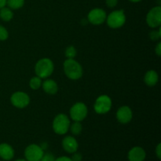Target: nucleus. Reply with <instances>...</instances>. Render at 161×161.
Returning a JSON list of instances; mask_svg holds the SVG:
<instances>
[{"label": "nucleus", "mask_w": 161, "mask_h": 161, "mask_svg": "<svg viewBox=\"0 0 161 161\" xmlns=\"http://www.w3.org/2000/svg\"><path fill=\"white\" fill-rule=\"evenodd\" d=\"M64 72L68 78L76 80L83 75V68L75 60L67 59L64 62Z\"/></svg>", "instance_id": "f257e3e1"}, {"label": "nucleus", "mask_w": 161, "mask_h": 161, "mask_svg": "<svg viewBox=\"0 0 161 161\" xmlns=\"http://www.w3.org/2000/svg\"><path fill=\"white\" fill-rule=\"evenodd\" d=\"M53 63L49 58L39 60L35 66V72L37 76L41 79L48 78L53 72Z\"/></svg>", "instance_id": "f03ea898"}, {"label": "nucleus", "mask_w": 161, "mask_h": 161, "mask_svg": "<svg viewBox=\"0 0 161 161\" xmlns=\"http://www.w3.org/2000/svg\"><path fill=\"white\" fill-rule=\"evenodd\" d=\"M70 120L65 114H58L53 121V130L60 135H65L70 127Z\"/></svg>", "instance_id": "7ed1b4c3"}, {"label": "nucleus", "mask_w": 161, "mask_h": 161, "mask_svg": "<svg viewBox=\"0 0 161 161\" xmlns=\"http://www.w3.org/2000/svg\"><path fill=\"white\" fill-rule=\"evenodd\" d=\"M107 25L111 28H121L126 22V16L123 9L113 11L106 17Z\"/></svg>", "instance_id": "20e7f679"}, {"label": "nucleus", "mask_w": 161, "mask_h": 161, "mask_svg": "<svg viewBox=\"0 0 161 161\" xmlns=\"http://www.w3.org/2000/svg\"><path fill=\"white\" fill-rule=\"evenodd\" d=\"M88 109L86 105L83 102H77L72 106L70 109V116L72 120L81 122L87 116Z\"/></svg>", "instance_id": "39448f33"}, {"label": "nucleus", "mask_w": 161, "mask_h": 161, "mask_svg": "<svg viewBox=\"0 0 161 161\" xmlns=\"http://www.w3.org/2000/svg\"><path fill=\"white\" fill-rule=\"evenodd\" d=\"M112 108V100L108 95H101L96 99L94 103V111L97 114H105Z\"/></svg>", "instance_id": "423d86ee"}, {"label": "nucleus", "mask_w": 161, "mask_h": 161, "mask_svg": "<svg viewBox=\"0 0 161 161\" xmlns=\"http://www.w3.org/2000/svg\"><path fill=\"white\" fill-rule=\"evenodd\" d=\"M43 154V149L36 144L29 145L25 150V157L27 161H40Z\"/></svg>", "instance_id": "0eeeda50"}, {"label": "nucleus", "mask_w": 161, "mask_h": 161, "mask_svg": "<svg viewBox=\"0 0 161 161\" xmlns=\"http://www.w3.org/2000/svg\"><path fill=\"white\" fill-rule=\"evenodd\" d=\"M146 23L150 28H156L161 25V7L160 6L152 8L146 15Z\"/></svg>", "instance_id": "6e6552de"}, {"label": "nucleus", "mask_w": 161, "mask_h": 161, "mask_svg": "<svg viewBox=\"0 0 161 161\" xmlns=\"http://www.w3.org/2000/svg\"><path fill=\"white\" fill-rule=\"evenodd\" d=\"M10 102L14 107L23 108L28 106L30 102V97L23 91H17L14 93L10 97Z\"/></svg>", "instance_id": "1a4fd4ad"}, {"label": "nucleus", "mask_w": 161, "mask_h": 161, "mask_svg": "<svg viewBox=\"0 0 161 161\" xmlns=\"http://www.w3.org/2000/svg\"><path fill=\"white\" fill-rule=\"evenodd\" d=\"M106 13L104 9L100 8H95L91 9L87 16L88 21L94 25H100L106 20Z\"/></svg>", "instance_id": "9d476101"}, {"label": "nucleus", "mask_w": 161, "mask_h": 161, "mask_svg": "<svg viewBox=\"0 0 161 161\" xmlns=\"http://www.w3.org/2000/svg\"><path fill=\"white\" fill-rule=\"evenodd\" d=\"M133 117V113L130 107L127 105L120 107L116 113V119L120 124H128Z\"/></svg>", "instance_id": "9b49d317"}, {"label": "nucleus", "mask_w": 161, "mask_h": 161, "mask_svg": "<svg viewBox=\"0 0 161 161\" xmlns=\"http://www.w3.org/2000/svg\"><path fill=\"white\" fill-rule=\"evenodd\" d=\"M146 151L139 146L132 148L128 153L127 158L129 161H144L146 159Z\"/></svg>", "instance_id": "f8f14e48"}, {"label": "nucleus", "mask_w": 161, "mask_h": 161, "mask_svg": "<svg viewBox=\"0 0 161 161\" xmlns=\"http://www.w3.org/2000/svg\"><path fill=\"white\" fill-rule=\"evenodd\" d=\"M62 146L64 150L69 153H74L79 147L78 142L74 137L66 136L62 140Z\"/></svg>", "instance_id": "ddd939ff"}, {"label": "nucleus", "mask_w": 161, "mask_h": 161, "mask_svg": "<svg viewBox=\"0 0 161 161\" xmlns=\"http://www.w3.org/2000/svg\"><path fill=\"white\" fill-rule=\"evenodd\" d=\"M14 157V150L7 143L0 144V157L5 160H10Z\"/></svg>", "instance_id": "4468645a"}, {"label": "nucleus", "mask_w": 161, "mask_h": 161, "mask_svg": "<svg viewBox=\"0 0 161 161\" xmlns=\"http://www.w3.org/2000/svg\"><path fill=\"white\" fill-rule=\"evenodd\" d=\"M159 75L157 72L154 70L148 71L144 77V81L146 84L149 86H153L158 83Z\"/></svg>", "instance_id": "2eb2a0df"}, {"label": "nucleus", "mask_w": 161, "mask_h": 161, "mask_svg": "<svg viewBox=\"0 0 161 161\" xmlns=\"http://www.w3.org/2000/svg\"><path fill=\"white\" fill-rule=\"evenodd\" d=\"M42 88H43L44 91L48 94H55L58 92V86L56 82L53 80H45L43 83H42Z\"/></svg>", "instance_id": "dca6fc26"}, {"label": "nucleus", "mask_w": 161, "mask_h": 161, "mask_svg": "<svg viewBox=\"0 0 161 161\" xmlns=\"http://www.w3.org/2000/svg\"><path fill=\"white\" fill-rule=\"evenodd\" d=\"M0 17L4 21H9L14 17V13L9 7H3L0 9Z\"/></svg>", "instance_id": "f3484780"}, {"label": "nucleus", "mask_w": 161, "mask_h": 161, "mask_svg": "<svg viewBox=\"0 0 161 161\" xmlns=\"http://www.w3.org/2000/svg\"><path fill=\"white\" fill-rule=\"evenodd\" d=\"M25 4V0H6V5L11 9H18Z\"/></svg>", "instance_id": "a211bd4d"}, {"label": "nucleus", "mask_w": 161, "mask_h": 161, "mask_svg": "<svg viewBox=\"0 0 161 161\" xmlns=\"http://www.w3.org/2000/svg\"><path fill=\"white\" fill-rule=\"evenodd\" d=\"M29 86L32 90H38L42 86V79L39 76H35L31 79L29 81Z\"/></svg>", "instance_id": "6ab92c4d"}, {"label": "nucleus", "mask_w": 161, "mask_h": 161, "mask_svg": "<svg viewBox=\"0 0 161 161\" xmlns=\"http://www.w3.org/2000/svg\"><path fill=\"white\" fill-rule=\"evenodd\" d=\"M70 130L71 132L74 135H79L83 130V127H82V124H80V122L78 121H74V123L72 124H70Z\"/></svg>", "instance_id": "aec40b11"}, {"label": "nucleus", "mask_w": 161, "mask_h": 161, "mask_svg": "<svg viewBox=\"0 0 161 161\" xmlns=\"http://www.w3.org/2000/svg\"><path fill=\"white\" fill-rule=\"evenodd\" d=\"M76 50L73 46H70V47H67L65 50V57L68 59H74L75 56H76Z\"/></svg>", "instance_id": "412c9836"}, {"label": "nucleus", "mask_w": 161, "mask_h": 161, "mask_svg": "<svg viewBox=\"0 0 161 161\" xmlns=\"http://www.w3.org/2000/svg\"><path fill=\"white\" fill-rule=\"evenodd\" d=\"M149 37L153 41H157L161 37L160 28L159 30H153L149 33Z\"/></svg>", "instance_id": "4be33fe9"}, {"label": "nucleus", "mask_w": 161, "mask_h": 161, "mask_svg": "<svg viewBox=\"0 0 161 161\" xmlns=\"http://www.w3.org/2000/svg\"><path fill=\"white\" fill-rule=\"evenodd\" d=\"M8 36H9V33H8L6 28L0 25V40H6L8 39Z\"/></svg>", "instance_id": "5701e85b"}, {"label": "nucleus", "mask_w": 161, "mask_h": 161, "mask_svg": "<svg viewBox=\"0 0 161 161\" xmlns=\"http://www.w3.org/2000/svg\"><path fill=\"white\" fill-rule=\"evenodd\" d=\"M55 157L53 155L50 153H44L43 156H42V159H41L40 161H54Z\"/></svg>", "instance_id": "b1692460"}, {"label": "nucleus", "mask_w": 161, "mask_h": 161, "mask_svg": "<svg viewBox=\"0 0 161 161\" xmlns=\"http://www.w3.org/2000/svg\"><path fill=\"white\" fill-rule=\"evenodd\" d=\"M105 3L108 7L113 8L117 5L118 0H105Z\"/></svg>", "instance_id": "393cba45"}, {"label": "nucleus", "mask_w": 161, "mask_h": 161, "mask_svg": "<svg viewBox=\"0 0 161 161\" xmlns=\"http://www.w3.org/2000/svg\"><path fill=\"white\" fill-rule=\"evenodd\" d=\"M82 159H83V157H82L81 154L75 152L73 153L71 160H72V161H81Z\"/></svg>", "instance_id": "a878e982"}, {"label": "nucleus", "mask_w": 161, "mask_h": 161, "mask_svg": "<svg viewBox=\"0 0 161 161\" xmlns=\"http://www.w3.org/2000/svg\"><path fill=\"white\" fill-rule=\"evenodd\" d=\"M156 154H157L158 159L161 158V145L160 143L158 144V146H157V149H156Z\"/></svg>", "instance_id": "bb28decb"}, {"label": "nucleus", "mask_w": 161, "mask_h": 161, "mask_svg": "<svg viewBox=\"0 0 161 161\" xmlns=\"http://www.w3.org/2000/svg\"><path fill=\"white\" fill-rule=\"evenodd\" d=\"M155 52H156V53L157 54V56H159V57L160 56V54H161V42H159V43L157 45V47H156V49H155Z\"/></svg>", "instance_id": "cd10ccee"}, {"label": "nucleus", "mask_w": 161, "mask_h": 161, "mask_svg": "<svg viewBox=\"0 0 161 161\" xmlns=\"http://www.w3.org/2000/svg\"><path fill=\"white\" fill-rule=\"evenodd\" d=\"M54 161H72L71 158L67 157H58V158L55 159Z\"/></svg>", "instance_id": "c85d7f7f"}, {"label": "nucleus", "mask_w": 161, "mask_h": 161, "mask_svg": "<svg viewBox=\"0 0 161 161\" xmlns=\"http://www.w3.org/2000/svg\"><path fill=\"white\" fill-rule=\"evenodd\" d=\"M6 5V0H0V9L4 7Z\"/></svg>", "instance_id": "c756f323"}, {"label": "nucleus", "mask_w": 161, "mask_h": 161, "mask_svg": "<svg viewBox=\"0 0 161 161\" xmlns=\"http://www.w3.org/2000/svg\"><path fill=\"white\" fill-rule=\"evenodd\" d=\"M129 1L132 2V3H138V2H141L142 0H129Z\"/></svg>", "instance_id": "7c9ffc66"}, {"label": "nucleus", "mask_w": 161, "mask_h": 161, "mask_svg": "<svg viewBox=\"0 0 161 161\" xmlns=\"http://www.w3.org/2000/svg\"><path fill=\"white\" fill-rule=\"evenodd\" d=\"M15 161H27L26 160H23V159H19V160H17Z\"/></svg>", "instance_id": "2f4dec72"}, {"label": "nucleus", "mask_w": 161, "mask_h": 161, "mask_svg": "<svg viewBox=\"0 0 161 161\" xmlns=\"http://www.w3.org/2000/svg\"><path fill=\"white\" fill-rule=\"evenodd\" d=\"M81 161H82V160H81Z\"/></svg>", "instance_id": "473e14b6"}]
</instances>
